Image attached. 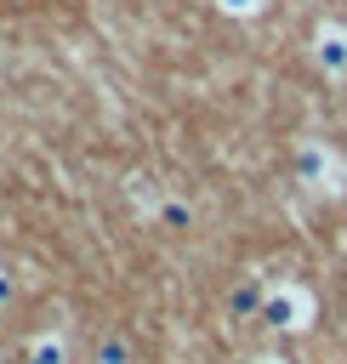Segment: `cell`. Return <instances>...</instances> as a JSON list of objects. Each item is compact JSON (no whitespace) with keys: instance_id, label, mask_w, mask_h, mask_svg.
I'll use <instances>...</instances> for the list:
<instances>
[{"instance_id":"obj_1","label":"cell","mask_w":347,"mask_h":364,"mask_svg":"<svg viewBox=\"0 0 347 364\" xmlns=\"http://www.w3.org/2000/svg\"><path fill=\"white\" fill-rule=\"evenodd\" d=\"M256 318L267 330H279V336H307L313 318H319V296L307 284H296V279H273L262 290V301H256Z\"/></svg>"},{"instance_id":"obj_8","label":"cell","mask_w":347,"mask_h":364,"mask_svg":"<svg viewBox=\"0 0 347 364\" xmlns=\"http://www.w3.org/2000/svg\"><path fill=\"white\" fill-rule=\"evenodd\" d=\"M11 301H17V273L0 262V307H11Z\"/></svg>"},{"instance_id":"obj_6","label":"cell","mask_w":347,"mask_h":364,"mask_svg":"<svg viewBox=\"0 0 347 364\" xmlns=\"http://www.w3.org/2000/svg\"><path fill=\"white\" fill-rule=\"evenodd\" d=\"M97 364H131V347H125L119 336H102V341H97Z\"/></svg>"},{"instance_id":"obj_3","label":"cell","mask_w":347,"mask_h":364,"mask_svg":"<svg viewBox=\"0 0 347 364\" xmlns=\"http://www.w3.org/2000/svg\"><path fill=\"white\" fill-rule=\"evenodd\" d=\"M307 57H313V68H319L324 80H347V23L324 17V23L313 28V40H307Z\"/></svg>"},{"instance_id":"obj_5","label":"cell","mask_w":347,"mask_h":364,"mask_svg":"<svg viewBox=\"0 0 347 364\" xmlns=\"http://www.w3.org/2000/svg\"><path fill=\"white\" fill-rule=\"evenodd\" d=\"M159 222H171V228H193V205H188L182 193H171V199H159Z\"/></svg>"},{"instance_id":"obj_10","label":"cell","mask_w":347,"mask_h":364,"mask_svg":"<svg viewBox=\"0 0 347 364\" xmlns=\"http://www.w3.org/2000/svg\"><path fill=\"white\" fill-rule=\"evenodd\" d=\"M0 358H6V353H0Z\"/></svg>"},{"instance_id":"obj_2","label":"cell","mask_w":347,"mask_h":364,"mask_svg":"<svg viewBox=\"0 0 347 364\" xmlns=\"http://www.w3.org/2000/svg\"><path fill=\"white\" fill-rule=\"evenodd\" d=\"M296 171H301V182H307L313 193H324V199L347 193V159H341L330 142H319V136H307V142L296 148Z\"/></svg>"},{"instance_id":"obj_7","label":"cell","mask_w":347,"mask_h":364,"mask_svg":"<svg viewBox=\"0 0 347 364\" xmlns=\"http://www.w3.org/2000/svg\"><path fill=\"white\" fill-rule=\"evenodd\" d=\"M267 0H216V11H228V17H256Z\"/></svg>"},{"instance_id":"obj_9","label":"cell","mask_w":347,"mask_h":364,"mask_svg":"<svg viewBox=\"0 0 347 364\" xmlns=\"http://www.w3.org/2000/svg\"><path fill=\"white\" fill-rule=\"evenodd\" d=\"M245 364H290V358H279V353H256V358H245Z\"/></svg>"},{"instance_id":"obj_4","label":"cell","mask_w":347,"mask_h":364,"mask_svg":"<svg viewBox=\"0 0 347 364\" xmlns=\"http://www.w3.org/2000/svg\"><path fill=\"white\" fill-rule=\"evenodd\" d=\"M28 364H68V336L63 330H34L28 347H23Z\"/></svg>"}]
</instances>
